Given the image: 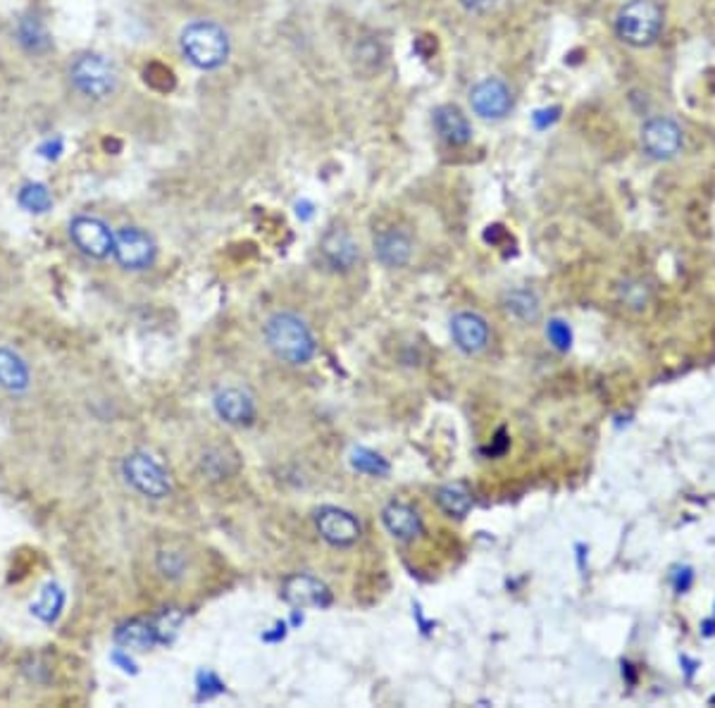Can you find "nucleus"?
<instances>
[{"label": "nucleus", "mask_w": 715, "mask_h": 708, "mask_svg": "<svg viewBox=\"0 0 715 708\" xmlns=\"http://www.w3.org/2000/svg\"><path fill=\"white\" fill-rule=\"evenodd\" d=\"M263 336L267 349L289 365H306L318 353V342H315V334L306 320L296 313H286V310L267 318Z\"/></svg>", "instance_id": "f257e3e1"}, {"label": "nucleus", "mask_w": 715, "mask_h": 708, "mask_svg": "<svg viewBox=\"0 0 715 708\" xmlns=\"http://www.w3.org/2000/svg\"><path fill=\"white\" fill-rule=\"evenodd\" d=\"M179 46L184 58L198 69H218L229 58V36L220 24L198 20L184 26Z\"/></svg>", "instance_id": "f03ea898"}, {"label": "nucleus", "mask_w": 715, "mask_h": 708, "mask_svg": "<svg viewBox=\"0 0 715 708\" xmlns=\"http://www.w3.org/2000/svg\"><path fill=\"white\" fill-rule=\"evenodd\" d=\"M122 477L143 499L163 501L172 494V477L167 467L151 451L136 449L122 458Z\"/></svg>", "instance_id": "7ed1b4c3"}, {"label": "nucleus", "mask_w": 715, "mask_h": 708, "mask_svg": "<svg viewBox=\"0 0 715 708\" xmlns=\"http://www.w3.org/2000/svg\"><path fill=\"white\" fill-rule=\"evenodd\" d=\"M663 30V12L653 0H629L615 18V34L627 46L647 48L656 44Z\"/></svg>", "instance_id": "20e7f679"}, {"label": "nucleus", "mask_w": 715, "mask_h": 708, "mask_svg": "<svg viewBox=\"0 0 715 708\" xmlns=\"http://www.w3.org/2000/svg\"><path fill=\"white\" fill-rule=\"evenodd\" d=\"M69 81L86 98L103 101L118 89V67L100 53H81L69 65Z\"/></svg>", "instance_id": "39448f33"}, {"label": "nucleus", "mask_w": 715, "mask_h": 708, "mask_svg": "<svg viewBox=\"0 0 715 708\" xmlns=\"http://www.w3.org/2000/svg\"><path fill=\"white\" fill-rule=\"evenodd\" d=\"M157 246L148 232H143L141 226H122L114 232L112 244V258L118 261L122 270L129 273H143L155 263Z\"/></svg>", "instance_id": "423d86ee"}, {"label": "nucleus", "mask_w": 715, "mask_h": 708, "mask_svg": "<svg viewBox=\"0 0 715 708\" xmlns=\"http://www.w3.org/2000/svg\"><path fill=\"white\" fill-rule=\"evenodd\" d=\"M69 242L77 246L81 256L91 261H106L112 256L114 232L100 218L77 215L69 220Z\"/></svg>", "instance_id": "0eeeda50"}, {"label": "nucleus", "mask_w": 715, "mask_h": 708, "mask_svg": "<svg viewBox=\"0 0 715 708\" xmlns=\"http://www.w3.org/2000/svg\"><path fill=\"white\" fill-rule=\"evenodd\" d=\"M315 530L322 536L329 546L337 549H349L361 542L363 528L358 518L346 511V508L339 506H322L318 513H315Z\"/></svg>", "instance_id": "6e6552de"}, {"label": "nucleus", "mask_w": 715, "mask_h": 708, "mask_svg": "<svg viewBox=\"0 0 715 708\" xmlns=\"http://www.w3.org/2000/svg\"><path fill=\"white\" fill-rule=\"evenodd\" d=\"M282 597L286 604L294 606L296 611L332 606V589H329L320 577L310 573H296L286 577L282 583Z\"/></svg>", "instance_id": "1a4fd4ad"}, {"label": "nucleus", "mask_w": 715, "mask_h": 708, "mask_svg": "<svg viewBox=\"0 0 715 708\" xmlns=\"http://www.w3.org/2000/svg\"><path fill=\"white\" fill-rule=\"evenodd\" d=\"M682 148V130L668 118H653L641 126V151L653 161L675 158Z\"/></svg>", "instance_id": "9d476101"}, {"label": "nucleus", "mask_w": 715, "mask_h": 708, "mask_svg": "<svg viewBox=\"0 0 715 708\" xmlns=\"http://www.w3.org/2000/svg\"><path fill=\"white\" fill-rule=\"evenodd\" d=\"M470 106L482 120H504L513 110V93L504 81L490 77L472 87Z\"/></svg>", "instance_id": "9b49d317"}, {"label": "nucleus", "mask_w": 715, "mask_h": 708, "mask_svg": "<svg viewBox=\"0 0 715 708\" xmlns=\"http://www.w3.org/2000/svg\"><path fill=\"white\" fill-rule=\"evenodd\" d=\"M212 408L222 422L234 424V428H249L257 416L255 399L246 389H239V387L220 389L215 394Z\"/></svg>", "instance_id": "f8f14e48"}, {"label": "nucleus", "mask_w": 715, "mask_h": 708, "mask_svg": "<svg viewBox=\"0 0 715 708\" xmlns=\"http://www.w3.org/2000/svg\"><path fill=\"white\" fill-rule=\"evenodd\" d=\"M451 339L458 351L475 356L490 344V324L472 310H461L451 318Z\"/></svg>", "instance_id": "ddd939ff"}, {"label": "nucleus", "mask_w": 715, "mask_h": 708, "mask_svg": "<svg viewBox=\"0 0 715 708\" xmlns=\"http://www.w3.org/2000/svg\"><path fill=\"white\" fill-rule=\"evenodd\" d=\"M382 522L386 532H389L398 542H413L422 534V518L418 508L406 501H389L382 508Z\"/></svg>", "instance_id": "4468645a"}, {"label": "nucleus", "mask_w": 715, "mask_h": 708, "mask_svg": "<svg viewBox=\"0 0 715 708\" xmlns=\"http://www.w3.org/2000/svg\"><path fill=\"white\" fill-rule=\"evenodd\" d=\"M320 253L324 263L337 273H351L361 263V248L346 230H329L320 242Z\"/></svg>", "instance_id": "2eb2a0df"}, {"label": "nucleus", "mask_w": 715, "mask_h": 708, "mask_svg": "<svg viewBox=\"0 0 715 708\" xmlns=\"http://www.w3.org/2000/svg\"><path fill=\"white\" fill-rule=\"evenodd\" d=\"M32 367L10 346H0V389L12 396H22L32 389Z\"/></svg>", "instance_id": "dca6fc26"}, {"label": "nucleus", "mask_w": 715, "mask_h": 708, "mask_svg": "<svg viewBox=\"0 0 715 708\" xmlns=\"http://www.w3.org/2000/svg\"><path fill=\"white\" fill-rule=\"evenodd\" d=\"M112 640L114 644L127 651H151L161 644L153 620H143V618H132L122 622V626L114 628Z\"/></svg>", "instance_id": "f3484780"}, {"label": "nucleus", "mask_w": 715, "mask_h": 708, "mask_svg": "<svg viewBox=\"0 0 715 708\" xmlns=\"http://www.w3.org/2000/svg\"><path fill=\"white\" fill-rule=\"evenodd\" d=\"M375 256L386 267H404L413 256V242L406 232L384 230L375 236Z\"/></svg>", "instance_id": "a211bd4d"}, {"label": "nucleus", "mask_w": 715, "mask_h": 708, "mask_svg": "<svg viewBox=\"0 0 715 708\" xmlns=\"http://www.w3.org/2000/svg\"><path fill=\"white\" fill-rule=\"evenodd\" d=\"M435 130L449 146H465L472 136L468 118L455 106H439L435 110Z\"/></svg>", "instance_id": "6ab92c4d"}, {"label": "nucleus", "mask_w": 715, "mask_h": 708, "mask_svg": "<svg viewBox=\"0 0 715 708\" xmlns=\"http://www.w3.org/2000/svg\"><path fill=\"white\" fill-rule=\"evenodd\" d=\"M65 604H67L65 589L57 583H46L41 587L38 597L32 601V606H29V611H32V616L41 620L43 626H55L65 611Z\"/></svg>", "instance_id": "aec40b11"}, {"label": "nucleus", "mask_w": 715, "mask_h": 708, "mask_svg": "<svg viewBox=\"0 0 715 708\" xmlns=\"http://www.w3.org/2000/svg\"><path fill=\"white\" fill-rule=\"evenodd\" d=\"M437 504L449 518L463 520L472 511V491L465 483H449L437 489Z\"/></svg>", "instance_id": "412c9836"}, {"label": "nucleus", "mask_w": 715, "mask_h": 708, "mask_svg": "<svg viewBox=\"0 0 715 708\" xmlns=\"http://www.w3.org/2000/svg\"><path fill=\"white\" fill-rule=\"evenodd\" d=\"M504 308L513 318H518L520 322H537L541 316V306L535 291L529 289H513L506 294Z\"/></svg>", "instance_id": "4be33fe9"}, {"label": "nucleus", "mask_w": 715, "mask_h": 708, "mask_svg": "<svg viewBox=\"0 0 715 708\" xmlns=\"http://www.w3.org/2000/svg\"><path fill=\"white\" fill-rule=\"evenodd\" d=\"M18 203L22 210L32 212V215H43V212H48L53 208V193L46 184L29 181L20 189Z\"/></svg>", "instance_id": "5701e85b"}, {"label": "nucleus", "mask_w": 715, "mask_h": 708, "mask_svg": "<svg viewBox=\"0 0 715 708\" xmlns=\"http://www.w3.org/2000/svg\"><path fill=\"white\" fill-rule=\"evenodd\" d=\"M351 467L358 473H363V475H370V477H384V475H389L392 471V465L389 461H386L382 453L377 451H372V449H365V446H355L351 451Z\"/></svg>", "instance_id": "b1692460"}, {"label": "nucleus", "mask_w": 715, "mask_h": 708, "mask_svg": "<svg viewBox=\"0 0 715 708\" xmlns=\"http://www.w3.org/2000/svg\"><path fill=\"white\" fill-rule=\"evenodd\" d=\"M18 36H20V44L32 53H43L46 48H51V38L36 18H24L18 26Z\"/></svg>", "instance_id": "393cba45"}, {"label": "nucleus", "mask_w": 715, "mask_h": 708, "mask_svg": "<svg viewBox=\"0 0 715 708\" xmlns=\"http://www.w3.org/2000/svg\"><path fill=\"white\" fill-rule=\"evenodd\" d=\"M151 620H153L157 640H161V644H169L179 634V628L184 622V613L177 611V608H163V611L157 616H153Z\"/></svg>", "instance_id": "a878e982"}, {"label": "nucleus", "mask_w": 715, "mask_h": 708, "mask_svg": "<svg viewBox=\"0 0 715 708\" xmlns=\"http://www.w3.org/2000/svg\"><path fill=\"white\" fill-rule=\"evenodd\" d=\"M155 563H157V571H161V575L165 579H179L186 575V568H189V561H186L182 551H175V549L157 551Z\"/></svg>", "instance_id": "bb28decb"}, {"label": "nucleus", "mask_w": 715, "mask_h": 708, "mask_svg": "<svg viewBox=\"0 0 715 708\" xmlns=\"http://www.w3.org/2000/svg\"><path fill=\"white\" fill-rule=\"evenodd\" d=\"M547 339H549V344L556 351L568 353L572 349V328H570V322H565L563 318H551L549 324H547Z\"/></svg>", "instance_id": "cd10ccee"}, {"label": "nucleus", "mask_w": 715, "mask_h": 708, "mask_svg": "<svg viewBox=\"0 0 715 708\" xmlns=\"http://www.w3.org/2000/svg\"><path fill=\"white\" fill-rule=\"evenodd\" d=\"M620 301L632 308V310H641L647 308L649 303V287L641 285V281H625L620 287Z\"/></svg>", "instance_id": "c85d7f7f"}, {"label": "nucleus", "mask_w": 715, "mask_h": 708, "mask_svg": "<svg viewBox=\"0 0 715 708\" xmlns=\"http://www.w3.org/2000/svg\"><path fill=\"white\" fill-rule=\"evenodd\" d=\"M198 699H212L224 692V683L212 671H200L196 677Z\"/></svg>", "instance_id": "c756f323"}, {"label": "nucleus", "mask_w": 715, "mask_h": 708, "mask_svg": "<svg viewBox=\"0 0 715 708\" xmlns=\"http://www.w3.org/2000/svg\"><path fill=\"white\" fill-rule=\"evenodd\" d=\"M692 585H694V571L690 565H682V568H678L675 575H672V587H675L678 594H686L692 589Z\"/></svg>", "instance_id": "7c9ffc66"}, {"label": "nucleus", "mask_w": 715, "mask_h": 708, "mask_svg": "<svg viewBox=\"0 0 715 708\" xmlns=\"http://www.w3.org/2000/svg\"><path fill=\"white\" fill-rule=\"evenodd\" d=\"M110 661H112L114 665H118V668H120V671H124V673H132V675H136V673H139V668H136L134 659H132V656H129V651H127V649H122V646H118V649H114V651H112V654H110Z\"/></svg>", "instance_id": "2f4dec72"}, {"label": "nucleus", "mask_w": 715, "mask_h": 708, "mask_svg": "<svg viewBox=\"0 0 715 708\" xmlns=\"http://www.w3.org/2000/svg\"><path fill=\"white\" fill-rule=\"evenodd\" d=\"M508 446H510V439L506 436V430H498V434L494 436V442L490 444V449H486V456H492V458L504 456V453L508 451Z\"/></svg>", "instance_id": "473e14b6"}, {"label": "nucleus", "mask_w": 715, "mask_h": 708, "mask_svg": "<svg viewBox=\"0 0 715 708\" xmlns=\"http://www.w3.org/2000/svg\"><path fill=\"white\" fill-rule=\"evenodd\" d=\"M38 153L43 155V158H48V161H53V158H57V155H61L63 153V141L61 139H48L46 141V144H43L41 148H38Z\"/></svg>", "instance_id": "72a5a7b5"}, {"label": "nucleus", "mask_w": 715, "mask_h": 708, "mask_svg": "<svg viewBox=\"0 0 715 708\" xmlns=\"http://www.w3.org/2000/svg\"><path fill=\"white\" fill-rule=\"evenodd\" d=\"M494 3L496 0H461V5L470 12H484V10H490Z\"/></svg>", "instance_id": "f704fd0d"}, {"label": "nucleus", "mask_w": 715, "mask_h": 708, "mask_svg": "<svg viewBox=\"0 0 715 708\" xmlns=\"http://www.w3.org/2000/svg\"><path fill=\"white\" fill-rule=\"evenodd\" d=\"M284 637H286V622H277V626L272 628V632L263 634V640L265 642H282Z\"/></svg>", "instance_id": "c9c22d12"}, {"label": "nucleus", "mask_w": 715, "mask_h": 708, "mask_svg": "<svg viewBox=\"0 0 715 708\" xmlns=\"http://www.w3.org/2000/svg\"><path fill=\"white\" fill-rule=\"evenodd\" d=\"M415 618H418V626H420V630H422V634H429V630H432V628H435V622H427V620L422 618V611H420V606H415Z\"/></svg>", "instance_id": "e433bc0d"}, {"label": "nucleus", "mask_w": 715, "mask_h": 708, "mask_svg": "<svg viewBox=\"0 0 715 708\" xmlns=\"http://www.w3.org/2000/svg\"><path fill=\"white\" fill-rule=\"evenodd\" d=\"M575 551H578V568L584 573V568H586V546L575 544Z\"/></svg>", "instance_id": "4c0bfd02"}, {"label": "nucleus", "mask_w": 715, "mask_h": 708, "mask_svg": "<svg viewBox=\"0 0 715 708\" xmlns=\"http://www.w3.org/2000/svg\"><path fill=\"white\" fill-rule=\"evenodd\" d=\"M704 634L706 637H713L715 634V618H711V620L704 622Z\"/></svg>", "instance_id": "58836bf2"}, {"label": "nucleus", "mask_w": 715, "mask_h": 708, "mask_svg": "<svg viewBox=\"0 0 715 708\" xmlns=\"http://www.w3.org/2000/svg\"><path fill=\"white\" fill-rule=\"evenodd\" d=\"M708 704H711V706H715V694H713V697L708 699Z\"/></svg>", "instance_id": "ea45409f"}]
</instances>
